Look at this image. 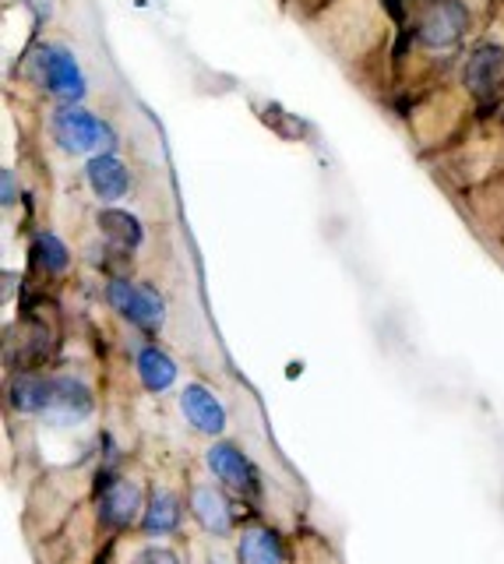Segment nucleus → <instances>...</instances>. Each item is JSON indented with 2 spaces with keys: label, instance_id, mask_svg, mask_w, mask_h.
I'll return each instance as SVG.
<instances>
[{
  "label": "nucleus",
  "instance_id": "3",
  "mask_svg": "<svg viewBox=\"0 0 504 564\" xmlns=\"http://www.w3.org/2000/svg\"><path fill=\"white\" fill-rule=\"evenodd\" d=\"M107 304L124 317V322H131L134 328L142 332H155L163 325L166 317V304L163 296L155 293L152 286H142V282H131L124 275H117L107 282Z\"/></svg>",
  "mask_w": 504,
  "mask_h": 564
},
{
  "label": "nucleus",
  "instance_id": "15",
  "mask_svg": "<svg viewBox=\"0 0 504 564\" xmlns=\"http://www.w3.org/2000/svg\"><path fill=\"white\" fill-rule=\"evenodd\" d=\"M180 525V501L169 490H155L145 508V533L149 536H169Z\"/></svg>",
  "mask_w": 504,
  "mask_h": 564
},
{
  "label": "nucleus",
  "instance_id": "2",
  "mask_svg": "<svg viewBox=\"0 0 504 564\" xmlns=\"http://www.w3.org/2000/svg\"><path fill=\"white\" fill-rule=\"evenodd\" d=\"M29 70L61 102H81L85 93H89V82H85L78 57L64 43H40L29 57Z\"/></svg>",
  "mask_w": 504,
  "mask_h": 564
},
{
  "label": "nucleus",
  "instance_id": "11",
  "mask_svg": "<svg viewBox=\"0 0 504 564\" xmlns=\"http://www.w3.org/2000/svg\"><path fill=\"white\" fill-rule=\"evenodd\" d=\"M138 511H142V490H138V484L110 480L107 494H102V508H99L102 522L113 525V529H124L134 522Z\"/></svg>",
  "mask_w": 504,
  "mask_h": 564
},
{
  "label": "nucleus",
  "instance_id": "18",
  "mask_svg": "<svg viewBox=\"0 0 504 564\" xmlns=\"http://www.w3.org/2000/svg\"><path fill=\"white\" fill-rule=\"evenodd\" d=\"M134 564H180V561L173 551H166V546H149V551L134 557Z\"/></svg>",
  "mask_w": 504,
  "mask_h": 564
},
{
  "label": "nucleus",
  "instance_id": "19",
  "mask_svg": "<svg viewBox=\"0 0 504 564\" xmlns=\"http://www.w3.org/2000/svg\"><path fill=\"white\" fill-rule=\"evenodd\" d=\"M0 184H4V191H0V198H4V208H11L14 198H19V176H14L11 166H8L4 173H0Z\"/></svg>",
  "mask_w": 504,
  "mask_h": 564
},
{
  "label": "nucleus",
  "instance_id": "9",
  "mask_svg": "<svg viewBox=\"0 0 504 564\" xmlns=\"http://www.w3.org/2000/svg\"><path fill=\"white\" fill-rule=\"evenodd\" d=\"M96 226H99V234L107 237L113 247H120V251H138V247L145 243V226L128 208L102 205L99 216H96Z\"/></svg>",
  "mask_w": 504,
  "mask_h": 564
},
{
  "label": "nucleus",
  "instance_id": "4",
  "mask_svg": "<svg viewBox=\"0 0 504 564\" xmlns=\"http://www.w3.org/2000/svg\"><path fill=\"white\" fill-rule=\"evenodd\" d=\"M469 32V8L462 0H434L416 25V43L424 50H451Z\"/></svg>",
  "mask_w": 504,
  "mask_h": 564
},
{
  "label": "nucleus",
  "instance_id": "12",
  "mask_svg": "<svg viewBox=\"0 0 504 564\" xmlns=\"http://www.w3.org/2000/svg\"><path fill=\"white\" fill-rule=\"evenodd\" d=\"M138 378L149 388V392H166L177 381V364H173L169 352H163L160 346H142L138 349Z\"/></svg>",
  "mask_w": 504,
  "mask_h": 564
},
{
  "label": "nucleus",
  "instance_id": "10",
  "mask_svg": "<svg viewBox=\"0 0 504 564\" xmlns=\"http://www.w3.org/2000/svg\"><path fill=\"white\" fill-rule=\"evenodd\" d=\"M92 413V392L89 384L78 378H54V402H50L46 416L57 423H75Z\"/></svg>",
  "mask_w": 504,
  "mask_h": 564
},
{
  "label": "nucleus",
  "instance_id": "8",
  "mask_svg": "<svg viewBox=\"0 0 504 564\" xmlns=\"http://www.w3.org/2000/svg\"><path fill=\"white\" fill-rule=\"evenodd\" d=\"M180 410L187 416V423L195 431L201 434H222L226 427V410H222V402L208 392L205 384H187L184 392H180Z\"/></svg>",
  "mask_w": 504,
  "mask_h": 564
},
{
  "label": "nucleus",
  "instance_id": "14",
  "mask_svg": "<svg viewBox=\"0 0 504 564\" xmlns=\"http://www.w3.org/2000/svg\"><path fill=\"white\" fill-rule=\"evenodd\" d=\"M190 511H195V519H198L212 536H226V533H230L233 516H230V508H226V501L219 498V490H212V487H198L195 494H190Z\"/></svg>",
  "mask_w": 504,
  "mask_h": 564
},
{
  "label": "nucleus",
  "instance_id": "20",
  "mask_svg": "<svg viewBox=\"0 0 504 564\" xmlns=\"http://www.w3.org/2000/svg\"><path fill=\"white\" fill-rule=\"evenodd\" d=\"M32 8H36V14H40V22H46L50 14H54V0H29Z\"/></svg>",
  "mask_w": 504,
  "mask_h": 564
},
{
  "label": "nucleus",
  "instance_id": "7",
  "mask_svg": "<svg viewBox=\"0 0 504 564\" xmlns=\"http://www.w3.org/2000/svg\"><path fill=\"white\" fill-rule=\"evenodd\" d=\"M208 469H212L226 487H233L243 498H254L258 494V469L248 455H243L230 441H219V445L208 448Z\"/></svg>",
  "mask_w": 504,
  "mask_h": 564
},
{
  "label": "nucleus",
  "instance_id": "6",
  "mask_svg": "<svg viewBox=\"0 0 504 564\" xmlns=\"http://www.w3.org/2000/svg\"><path fill=\"white\" fill-rule=\"evenodd\" d=\"M85 181H89V191L102 205H117L131 194V170L113 149H99L85 163Z\"/></svg>",
  "mask_w": 504,
  "mask_h": 564
},
{
  "label": "nucleus",
  "instance_id": "5",
  "mask_svg": "<svg viewBox=\"0 0 504 564\" xmlns=\"http://www.w3.org/2000/svg\"><path fill=\"white\" fill-rule=\"evenodd\" d=\"M462 82L480 102H494L497 88L504 85V46L480 43L462 64Z\"/></svg>",
  "mask_w": 504,
  "mask_h": 564
},
{
  "label": "nucleus",
  "instance_id": "13",
  "mask_svg": "<svg viewBox=\"0 0 504 564\" xmlns=\"http://www.w3.org/2000/svg\"><path fill=\"white\" fill-rule=\"evenodd\" d=\"M50 402H54V378H40V375H19L11 381V405L19 413H46Z\"/></svg>",
  "mask_w": 504,
  "mask_h": 564
},
{
  "label": "nucleus",
  "instance_id": "17",
  "mask_svg": "<svg viewBox=\"0 0 504 564\" xmlns=\"http://www.w3.org/2000/svg\"><path fill=\"white\" fill-rule=\"evenodd\" d=\"M32 261H36L43 272L61 275V272H67V264H72V251H67V243L57 234L43 229L36 243H32Z\"/></svg>",
  "mask_w": 504,
  "mask_h": 564
},
{
  "label": "nucleus",
  "instance_id": "1",
  "mask_svg": "<svg viewBox=\"0 0 504 564\" xmlns=\"http://www.w3.org/2000/svg\"><path fill=\"white\" fill-rule=\"evenodd\" d=\"M50 138L64 155H89L96 149H113V128L102 123L85 102H61L50 117Z\"/></svg>",
  "mask_w": 504,
  "mask_h": 564
},
{
  "label": "nucleus",
  "instance_id": "16",
  "mask_svg": "<svg viewBox=\"0 0 504 564\" xmlns=\"http://www.w3.org/2000/svg\"><path fill=\"white\" fill-rule=\"evenodd\" d=\"M240 561L243 564H283V546L269 529H248L240 540Z\"/></svg>",
  "mask_w": 504,
  "mask_h": 564
}]
</instances>
